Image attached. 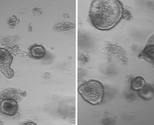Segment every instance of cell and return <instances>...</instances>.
<instances>
[{"mask_svg":"<svg viewBox=\"0 0 154 125\" xmlns=\"http://www.w3.org/2000/svg\"><path fill=\"white\" fill-rule=\"evenodd\" d=\"M123 13L122 5L118 0H95L90 5L89 16L95 28L107 31L119 23Z\"/></svg>","mask_w":154,"mask_h":125,"instance_id":"obj_1","label":"cell"},{"mask_svg":"<svg viewBox=\"0 0 154 125\" xmlns=\"http://www.w3.org/2000/svg\"><path fill=\"white\" fill-rule=\"evenodd\" d=\"M78 92L87 102L96 105L102 101L104 95V88L101 83L95 80L88 81L81 85Z\"/></svg>","mask_w":154,"mask_h":125,"instance_id":"obj_2","label":"cell"},{"mask_svg":"<svg viewBox=\"0 0 154 125\" xmlns=\"http://www.w3.org/2000/svg\"><path fill=\"white\" fill-rule=\"evenodd\" d=\"M1 50V71L7 78H11L14 74L13 70L10 68L13 57L8 50L2 49Z\"/></svg>","mask_w":154,"mask_h":125,"instance_id":"obj_3","label":"cell"},{"mask_svg":"<svg viewBox=\"0 0 154 125\" xmlns=\"http://www.w3.org/2000/svg\"><path fill=\"white\" fill-rule=\"evenodd\" d=\"M18 104L14 99L7 98L3 99L1 102V111L3 114L13 116L17 112Z\"/></svg>","mask_w":154,"mask_h":125,"instance_id":"obj_4","label":"cell"},{"mask_svg":"<svg viewBox=\"0 0 154 125\" xmlns=\"http://www.w3.org/2000/svg\"><path fill=\"white\" fill-rule=\"evenodd\" d=\"M29 54L31 58L36 59H39L45 56L46 50L42 46L35 45L29 48Z\"/></svg>","mask_w":154,"mask_h":125,"instance_id":"obj_5","label":"cell"},{"mask_svg":"<svg viewBox=\"0 0 154 125\" xmlns=\"http://www.w3.org/2000/svg\"><path fill=\"white\" fill-rule=\"evenodd\" d=\"M139 58L148 61L154 62V45L147 46L139 55Z\"/></svg>","mask_w":154,"mask_h":125,"instance_id":"obj_6","label":"cell"},{"mask_svg":"<svg viewBox=\"0 0 154 125\" xmlns=\"http://www.w3.org/2000/svg\"><path fill=\"white\" fill-rule=\"evenodd\" d=\"M145 86V81L142 77H137L132 81L131 87L133 90L139 91L143 89Z\"/></svg>","mask_w":154,"mask_h":125,"instance_id":"obj_7","label":"cell"},{"mask_svg":"<svg viewBox=\"0 0 154 125\" xmlns=\"http://www.w3.org/2000/svg\"><path fill=\"white\" fill-rule=\"evenodd\" d=\"M138 91L139 95L144 99H150L153 97V90L149 85L145 86L143 89Z\"/></svg>","mask_w":154,"mask_h":125,"instance_id":"obj_8","label":"cell"}]
</instances>
